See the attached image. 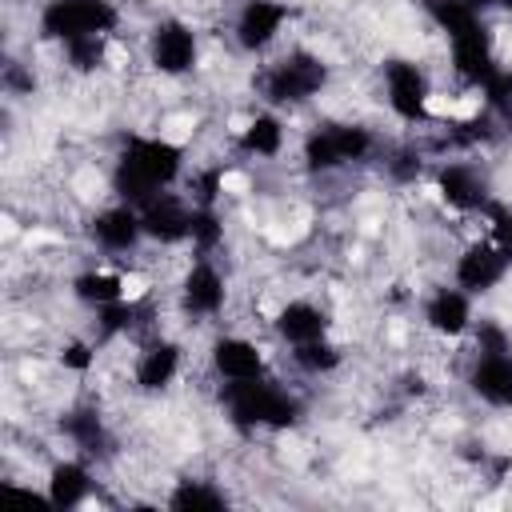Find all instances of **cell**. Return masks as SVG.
Listing matches in <instances>:
<instances>
[{"label":"cell","instance_id":"obj_1","mask_svg":"<svg viewBox=\"0 0 512 512\" xmlns=\"http://www.w3.org/2000/svg\"><path fill=\"white\" fill-rule=\"evenodd\" d=\"M192 160L188 148L164 132H128L108 156V196L144 204L164 188H180Z\"/></svg>","mask_w":512,"mask_h":512},{"label":"cell","instance_id":"obj_2","mask_svg":"<svg viewBox=\"0 0 512 512\" xmlns=\"http://www.w3.org/2000/svg\"><path fill=\"white\" fill-rule=\"evenodd\" d=\"M216 404L224 412V420L240 432V436H256V432H292L308 404L304 396L280 380V376H256V380H232V384H216Z\"/></svg>","mask_w":512,"mask_h":512},{"label":"cell","instance_id":"obj_3","mask_svg":"<svg viewBox=\"0 0 512 512\" xmlns=\"http://www.w3.org/2000/svg\"><path fill=\"white\" fill-rule=\"evenodd\" d=\"M328 88H332V64L308 44L276 48L252 72V96L276 112H296L320 100Z\"/></svg>","mask_w":512,"mask_h":512},{"label":"cell","instance_id":"obj_4","mask_svg":"<svg viewBox=\"0 0 512 512\" xmlns=\"http://www.w3.org/2000/svg\"><path fill=\"white\" fill-rule=\"evenodd\" d=\"M384 156V140L372 124L352 120V116H328L312 128L300 132L296 144V160L308 176L328 180V176H344L352 168H364L372 160Z\"/></svg>","mask_w":512,"mask_h":512},{"label":"cell","instance_id":"obj_5","mask_svg":"<svg viewBox=\"0 0 512 512\" xmlns=\"http://www.w3.org/2000/svg\"><path fill=\"white\" fill-rule=\"evenodd\" d=\"M120 28H124L120 0H44L36 8V36L52 48L96 36H120Z\"/></svg>","mask_w":512,"mask_h":512},{"label":"cell","instance_id":"obj_6","mask_svg":"<svg viewBox=\"0 0 512 512\" xmlns=\"http://www.w3.org/2000/svg\"><path fill=\"white\" fill-rule=\"evenodd\" d=\"M380 80V100L388 108V116L404 128H428L436 116V84L428 76V68L416 56H384L376 68Z\"/></svg>","mask_w":512,"mask_h":512},{"label":"cell","instance_id":"obj_7","mask_svg":"<svg viewBox=\"0 0 512 512\" xmlns=\"http://www.w3.org/2000/svg\"><path fill=\"white\" fill-rule=\"evenodd\" d=\"M428 184L436 200L464 220H480V212L496 200V184L480 152H456V156H436L428 168Z\"/></svg>","mask_w":512,"mask_h":512},{"label":"cell","instance_id":"obj_8","mask_svg":"<svg viewBox=\"0 0 512 512\" xmlns=\"http://www.w3.org/2000/svg\"><path fill=\"white\" fill-rule=\"evenodd\" d=\"M232 304V280L220 264V256H192L184 260L176 284H172V308L188 324H216L228 316Z\"/></svg>","mask_w":512,"mask_h":512},{"label":"cell","instance_id":"obj_9","mask_svg":"<svg viewBox=\"0 0 512 512\" xmlns=\"http://www.w3.org/2000/svg\"><path fill=\"white\" fill-rule=\"evenodd\" d=\"M140 56H144L152 76H160V80H188L200 68L204 44H200V32H196L192 20L168 12V16H156L144 28Z\"/></svg>","mask_w":512,"mask_h":512},{"label":"cell","instance_id":"obj_10","mask_svg":"<svg viewBox=\"0 0 512 512\" xmlns=\"http://www.w3.org/2000/svg\"><path fill=\"white\" fill-rule=\"evenodd\" d=\"M292 16L296 12L288 0H236V8L228 16V40L240 56L264 60L284 44Z\"/></svg>","mask_w":512,"mask_h":512},{"label":"cell","instance_id":"obj_11","mask_svg":"<svg viewBox=\"0 0 512 512\" xmlns=\"http://www.w3.org/2000/svg\"><path fill=\"white\" fill-rule=\"evenodd\" d=\"M84 244L108 260V264H120V260H132L148 248L144 240V224H140V208L128 204V200H108V204H96L88 216H84Z\"/></svg>","mask_w":512,"mask_h":512},{"label":"cell","instance_id":"obj_12","mask_svg":"<svg viewBox=\"0 0 512 512\" xmlns=\"http://www.w3.org/2000/svg\"><path fill=\"white\" fill-rule=\"evenodd\" d=\"M508 276H512V252H508L496 236H488V232L468 236V240L452 252V264H448V280L460 284V288H464L468 296H476V300H484V296H492L496 288H504Z\"/></svg>","mask_w":512,"mask_h":512},{"label":"cell","instance_id":"obj_13","mask_svg":"<svg viewBox=\"0 0 512 512\" xmlns=\"http://www.w3.org/2000/svg\"><path fill=\"white\" fill-rule=\"evenodd\" d=\"M184 364H188V352L176 336L168 332H148L144 340L132 344V364H128V384L132 392L140 396H164L172 392V384L184 376Z\"/></svg>","mask_w":512,"mask_h":512},{"label":"cell","instance_id":"obj_14","mask_svg":"<svg viewBox=\"0 0 512 512\" xmlns=\"http://www.w3.org/2000/svg\"><path fill=\"white\" fill-rule=\"evenodd\" d=\"M476 320V296L452 280H440L420 296V328L440 344H464Z\"/></svg>","mask_w":512,"mask_h":512},{"label":"cell","instance_id":"obj_15","mask_svg":"<svg viewBox=\"0 0 512 512\" xmlns=\"http://www.w3.org/2000/svg\"><path fill=\"white\" fill-rule=\"evenodd\" d=\"M204 364H208V376H212L216 384L256 380V376H268V372H272L268 344H260V340L248 336V332H232V328L212 332L208 352H204Z\"/></svg>","mask_w":512,"mask_h":512},{"label":"cell","instance_id":"obj_16","mask_svg":"<svg viewBox=\"0 0 512 512\" xmlns=\"http://www.w3.org/2000/svg\"><path fill=\"white\" fill-rule=\"evenodd\" d=\"M268 332L280 348H296V344H308V340H320V336H332L336 320H332V308L316 296H284L276 300V308L268 312Z\"/></svg>","mask_w":512,"mask_h":512},{"label":"cell","instance_id":"obj_17","mask_svg":"<svg viewBox=\"0 0 512 512\" xmlns=\"http://www.w3.org/2000/svg\"><path fill=\"white\" fill-rule=\"evenodd\" d=\"M140 208V224H144V240L152 248H188V236H192V212L196 204L188 200L184 188H164L156 196H148Z\"/></svg>","mask_w":512,"mask_h":512},{"label":"cell","instance_id":"obj_18","mask_svg":"<svg viewBox=\"0 0 512 512\" xmlns=\"http://www.w3.org/2000/svg\"><path fill=\"white\" fill-rule=\"evenodd\" d=\"M468 396L492 412H512V348L508 352H468L460 368Z\"/></svg>","mask_w":512,"mask_h":512},{"label":"cell","instance_id":"obj_19","mask_svg":"<svg viewBox=\"0 0 512 512\" xmlns=\"http://www.w3.org/2000/svg\"><path fill=\"white\" fill-rule=\"evenodd\" d=\"M228 148H232L240 160H256V164L280 160L284 148H288V120H284V112L260 104L256 112H248V116L232 128Z\"/></svg>","mask_w":512,"mask_h":512},{"label":"cell","instance_id":"obj_20","mask_svg":"<svg viewBox=\"0 0 512 512\" xmlns=\"http://www.w3.org/2000/svg\"><path fill=\"white\" fill-rule=\"evenodd\" d=\"M56 432L64 436L68 452H80V456H88L96 464L108 460V452H112V428H108V420H104L96 400L68 404L60 412V420H56Z\"/></svg>","mask_w":512,"mask_h":512},{"label":"cell","instance_id":"obj_21","mask_svg":"<svg viewBox=\"0 0 512 512\" xmlns=\"http://www.w3.org/2000/svg\"><path fill=\"white\" fill-rule=\"evenodd\" d=\"M96 492V460L80 456V452H64L52 456L44 468V496L56 508H84Z\"/></svg>","mask_w":512,"mask_h":512},{"label":"cell","instance_id":"obj_22","mask_svg":"<svg viewBox=\"0 0 512 512\" xmlns=\"http://www.w3.org/2000/svg\"><path fill=\"white\" fill-rule=\"evenodd\" d=\"M68 296H72V304H80L84 312H100V308H108V304H116V300L128 296V272L112 268L108 260L84 264V268H76V272L68 276Z\"/></svg>","mask_w":512,"mask_h":512},{"label":"cell","instance_id":"obj_23","mask_svg":"<svg viewBox=\"0 0 512 512\" xmlns=\"http://www.w3.org/2000/svg\"><path fill=\"white\" fill-rule=\"evenodd\" d=\"M164 508H176V512H220L232 504L228 488L212 476H180L172 480V488L160 496Z\"/></svg>","mask_w":512,"mask_h":512},{"label":"cell","instance_id":"obj_24","mask_svg":"<svg viewBox=\"0 0 512 512\" xmlns=\"http://www.w3.org/2000/svg\"><path fill=\"white\" fill-rule=\"evenodd\" d=\"M284 356H288L292 372L304 376V380H328V376H336L348 364V352H344V344L336 336H320V340L284 348Z\"/></svg>","mask_w":512,"mask_h":512},{"label":"cell","instance_id":"obj_25","mask_svg":"<svg viewBox=\"0 0 512 512\" xmlns=\"http://www.w3.org/2000/svg\"><path fill=\"white\" fill-rule=\"evenodd\" d=\"M464 4H468L472 12H480V16H488V20H492L496 12H504V0H464Z\"/></svg>","mask_w":512,"mask_h":512},{"label":"cell","instance_id":"obj_26","mask_svg":"<svg viewBox=\"0 0 512 512\" xmlns=\"http://www.w3.org/2000/svg\"><path fill=\"white\" fill-rule=\"evenodd\" d=\"M20 4H32V8H40V4H44V0H20Z\"/></svg>","mask_w":512,"mask_h":512},{"label":"cell","instance_id":"obj_27","mask_svg":"<svg viewBox=\"0 0 512 512\" xmlns=\"http://www.w3.org/2000/svg\"><path fill=\"white\" fill-rule=\"evenodd\" d=\"M504 12H508V16H512V0H504Z\"/></svg>","mask_w":512,"mask_h":512}]
</instances>
